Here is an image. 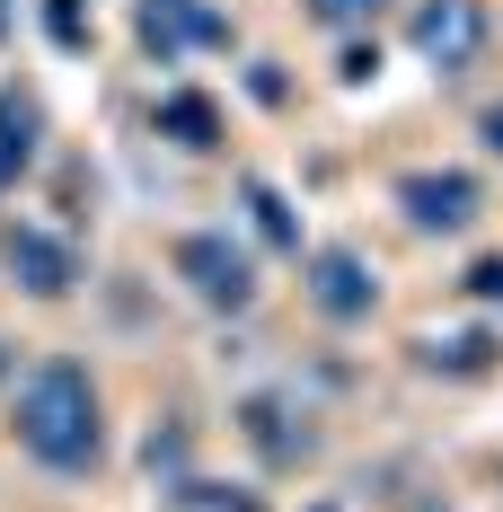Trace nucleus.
<instances>
[{
    "instance_id": "2eb2a0df",
    "label": "nucleus",
    "mask_w": 503,
    "mask_h": 512,
    "mask_svg": "<svg viewBox=\"0 0 503 512\" xmlns=\"http://www.w3.org/2000/svg\"><path fill=\"white\" fill-rule=\"evenodd\" d=\"M380 71V45H345V80H371Z\"/></svg>"
},
{
    "instance_id": "f3484780",
    "label": "nucleus",
    "mask_w": 503,
    "mask_h": 512,
    "mask_svg": "<svg viewBox=\"0 0 503 512\" xmlns=\"http://www.w3.org/2000/svg\"><path fill=\"white\" fill-rule=\"evenodd\" d=\"M424 512H442V504H424Z\"/></svg>"
},
{
    "instance_id": "f8f14e48",
    "label": "nucleus",
    "mask_w": 503,
    "mask_h": 512,
    "mask_svg": "<svg viewBox=\"0 0 503 512\" xmlns=\"http://www.w3.org/2000/svg\"><path fill=\"white\" fill-rule=\"evenodd\" d=\"M380 9H389V0H309V18H318V27H336V36H362Z\"/></svg>"
},
{
    "instance_id": "0eeeda50",
    "label": "nucleus",
    "mask_w": 503,
    "mask_h": 512,
    "mask_svg": "<svg viewBox=\"0 0 503 512\" xmlns=\"http://www.w3.org/2000/svg\"><path fill=\"white\" fill-rule=\"evenodd\" d=\"M142 45L168 62V53L186 45H230V18L212 9V0H142Z\"/></svg>"
},
{
    "instance_id": "9d476101",
    "label": "nucleus",
    "mask_w": 503,
    "mask_h": 512,
    "mask_svg": "<svg viewBox=\"0 0 503 512\" xmlns=\"http://www.w3.org/2000/svg\"><path fill=\"white\" fill-rule=\"evenodd\" d=\"M27 159H36V106H27V98H0V195L27 177Z\"/></svg>"
},
{
    "instance_id": "4468645a",
    "label": "nucleus",
    "mask_w": 503,
    "mask_h": 512,
    "mask_svg": "<svg viewBox=\"0 0 503 512\" xmlns=\"http://www.w3.org/2000/svg\"><path fill=\"white\" fill-rule=\"evenodd\" d=\"M468 292H477V301H503V256H486V265H468Z\"/></svg>"
},
{
    "instance_id": "dca6fc26",
    "label": "nucleus",
    "mask_w": 503,
    "mask_h": 512,
    "mask_svg": "<svg viewBox=\"0 0 503 512\" xmlns=\"http://www.w3.org/2000/svg\"><path fill=\"white\" fill-rule=\"evenodd\" d=\"M477 142H486V151L503 159V106H486V115H477Z\"/></svg>"
},
{
    "instance_id": "6e6552de",
    "label": "nucleus",
    "mask_w": 503,
    "mask_h": 512,
    "mask_svg": "<svg viewBox=\"0 0 503 512\" xmlns=\"http://www.w3.org/2000/svg\"><path fill=\"white\" fill-rule=\"evenodd\" d=\"M239 433H248L274 468H301L309 451H318V433H309V424L292 433V407H283V398H248V407H239Z\"/></svg>"
},
{
    "instance_id": "ddd939ff",
    "label": "nucleus",
    "mask_w": 503,
    "mask_h": 512,
    "mask_svg": "<svg viewBox=\"0 0 503 512\" xmlns=\"http://www.w3.org/2000/svg\"><path fill=\"white\" fill-rule=\"evenodd\" d=\"M186 504L195 512H265L256 495H239V486H186Z\"/></svg>"
},
{
    "instance_id": "1a4fd4ad",
    "label": "nucleus",
    "mask_w": 503,
    "mask_h": 512,
    "mask_svg": "<svg viewBox=\"0 0 503 512\" xmlns=\"http://www.w3.org/2000/svg\"><path fill=\"white\" fill-rule=\"evenodd\" d=\"M159 133L186 142V151H212V142H221V115H212L203 89H168V98H159Z\"/></svg>"
},
{
    "instance_id": "f257e3e1",
    "label": "nucleus",
    "mask_w": 503,
    "mask_h": 512,
    "mask_svg": "<svg viewBox=\"0 0 503 512\" xmlns=\"http://www.w3.org/2000/svg\"><path fill=\"white\" fill-rule=\"evenodd\" d=\"M9 433H18V451L53 477H89L106 460V407H98V380L80 371L71 354H45L27 380H18V398H9Z\"/></svg>"
},
{
    "instance_id": "39448f33",
    "label": "nucleus",
    "mask_w": 503,
    "mask_h": 512,
    "mask_svg": "<svg viewBox=\"0 0 503 512\" xmlns=\"http://www.w3.org/2000/svg\"><path fill=\"white\" fill-rule=\"evenodd\" d=\"M477 177L468 168H406L398 177V212L415 221V230H468L477 221Z\"/></svg>"
},
{
    "instance_id": "7ed1b4c3",
    "label": "nucleus",
    "mask_w": 503,
    "mask_h": 512,
    "mask_svg": "<svg viewBox=\"0 0 503 512\" xmlns=\"http://www.w3.org/2000/svg\"><path fill=\"white\" fill-rule=\"evenodd\" d=\"M301 283H309V309L336 318V327H353V318L380 309V274H371V256H362V248H309Z\"/></svg>"
},
{
    "instance_id": "f03ea898",
    "label": "nucleus",
    "mask_w": 503,
    "mask_h": 512,
    "mask_svg": "<svg viewBox=\"0 0 503 512\" xmlns=\"http://www.w3.org/2000/svg\"><path fill=\"white\" fill-rule=\"evenodd\" d=\"M177 283L195 292L203 309H256V265H248V248H230L221 230H186L177 239Z\"/></svg>"
},
{
    "instance_id": "9b49d317",
    "label": "nucleus",
    "mask_w": 503,
    "mask_h": 512,
    "mask_svg": "<svg viewBox=\"0 0 503 512\" xmlns=\"http://www.w3.org/2000/svg\"><path fill=\"white\" fill-rule=\"evenodd\" d=\"M239 195H248V212H256V230H265V248H301V221H292V204H283V195H274V186H265V177H248V186H239Z\"/></svg>"
},
{
    "instance_id": "423d86ee",
    "label": "nucleus",
    "mask_w": 503,
    "mask_h": 512,
    "mask_svg": "<svg viewBox=\"0 0 503 512\" xmlns=\"http://www.w3.org/2000/svg\"><path fill=\"white\" fill-rule=\"evenodd\" d=\"M0 265L36 292V301H62L71 283H80V256H71V239H53V230H36V221H9L0 230Z\"/></svg>"
},
{
    "instance_id": "20e7f679",
    "label": "nucleus",
    "mask_w": 503,
    "mask_h": 512,
    "mask_svg": "<svg viewBox=\"0 0 503 512\" xmlns=\"http://www.w3.org/2000/svg\"><path fill=\"white\" fill-rule=\"evenodd\" d=\"M406 36H415V53L451 80V71H468L477 45H486V0H415Z\"/></svg>"
}]
</instances>
